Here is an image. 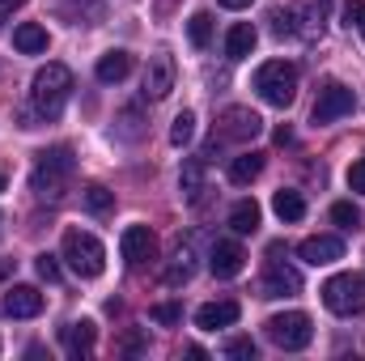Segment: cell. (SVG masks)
I'll return each mask as SVG.
<instances>
[{"mask_svg":"<svg viewBox=\"0 0 365 361\" xmlns=\"http://www.w3.org/2000/svg\"><path fill=\"white\" fill-rule=\"evenodd\" d=\"M73 171H77L73 149H68V145H56V149L38 153V166H34V175H30V191H34L38 200H60L64 187H68V179H73Z\"/></svg>","mask_w":365,"mask_h":361,"instance_id":"obj_1","label":"cell"},{"mask_svg":"<svg viewBox=\"0 0 365 361\" xmlns=\"http://www.w3.org/2000/svg\"><path fill=\"white\" fill-rule=\"evenodd\" d=\"M68 93H73V73H68L64 64H47V68H38L34 81H30V102H34V111L47 115V119H56V115L64 111Z\"/></svg>","mask_w":365,"mask_h":361,"instance_id":"obj_2","label":"cell"},{"mask_svg":"<svg viewBox=\"0 0 365 361\" xmlns=\"http://www.w3.org/2000/svg\"><path fill=\"white\" fill-rule=\"evenodd\" d=\"M251 86H255V93L268 106H289L293 93H297V68L289 60H268V64L255 68V81Z\"/></svg>","mask_w":365,"mask_h":361,"instance_id":"obj_3","label":"cell"},{"mask_svg":"<svg viewBox=\"0 0 365 361\" xmlns=\"http://www.w3.org/2000/svg\"><path fill=\"white\" fill-rule=\"evenodd\" d=\"M319 293H323V306H327L331 315H344V319L365 315V276L361 272H340V276H331Z\"/></svg>","mask_w":365,"mask_h":361,"instance_id":"obj_4","label":"cell"},{"mask_svg":"<svg viewBox=\"0 0 365 361\" xmlns=\"http://www.w3.org/2000/svg\"><path fill=\"white\" fill-rule=\"evenodd\" d=\"M327 9L331 0H297L293 9L276 13V34H302V39H319L327 26Z\"/></svg>","mask_w":365,"mask_h":361,"instance_id":"obj_5","label":"cell"},{"mask_svg":"<svg viewBox=\"0 0 365 361\" xmlns=\"http://www.w3.org/2000/svg\"><path fill=\"white\" fill-rule=\"evenodd\" d=\"M64 260H68V268L77 272V276H86V280L102 276V268H106L102 243L93 234H86V230H64Z\"/></svg>","mask_w":365,"mask_h":361,"instance_id":"obj_6","label":"cell"},{"mask_svg":"<svg viewBox=\"0 0 365 361\" xmlns=\"http://www.w3.org/2000/svg\"><path fill=\"white\" fill-rule=\"evenodd\" d=\"M264 332H268V340H272L276 349H284V353H297V349H306V345L314 340L310 315H302V310H284V315H272V319L264 323Z\"/></svg>","mask_w":365,"mask_h":361,"instance_id":"obj_7","label":"cell"},{"mask_svg":"<svg viewBox=\"0 0 365 361\" xmlns=\"http://www.w3.org/2000/svg\"><path fill=\"white\" fill-rule=\"evenodd\" d=\"M259 132H264V119H259L255 111L230 106V111L217 119V132H212V141H208V153H212L217 145H230V141H255Z\"/></svg>","mask_w":365,"mask_h":361,"instance_id":"obj_8","label":"cell"},{"mask_svg":"<svg viewBox=\"0 0 365 361\" xmlns=\"http://www.w3.org/2000/svg\"><path fill=\"white\" fill-rule=\"evenodd\" d=\"M353 106H357V93L349 90V86H340V81H327V86L319 90V98H314L310 119H314V123H336V119L353 115Z\"/></svg>","mask_w":365,"mask_h":361,"instance_id":"obj_9","label":"cell"},{"mask_svg":"<svg viewBox=\"0 0 365 361\" xmlns=\"http://www.w3.org/2000/svg\"><path fill=\"white\" fill-rule=\"evenodd\" d=\"M268 255L272 260H268V272H264V298H293V293H302V272L289 268L280 260V247H272Z\"/></svg>","mask_w":365,"mask_h":361,"instance_id":"obj_10","label":"cell"},{"mask_svg":"<svg viewBox=\"0 0 365 361\" xmlns=\"http://www.w3.org/2000/svg\"><path fill=\"white\" fill-rule=\"evenodd\" d=\"M119 251H123V260H128L132 268H140V264H149V260L158 255V238H153L149 225H128L123 238H119Z\"/></svg>","mask_w":365,"mask_h":361,"instance_id":"obj_11","label":"cell"},{"mask_svg":"<svg viewBox=\"0 0 365 361\" xmlns=\"http://www.w3.org/2000/svg\"><path fill=\"white\" fill-rule=\"evenodd\" d=\"M170 90H175V60L166 51H158L145 68V98L162 102V98H170Z\"/></svg>","mask_w":365,"mask_h":361,"instance_id":"obj_12","label":"cell"},{"mask_svg":"<svg viewBox=\"0 0 365 361\" xmlns=\"http://www.w3.org/2000/svg\"><path fill=\"white\" fill-rule=\"evenodd\" d=\"M297 255H302L310 268H327V264L344 260V243H340L336 234H314V238H306V243L297 247Z\"/></svg>","mask_w":365,"mask_h":361,"instance_id":"obj_13","label":"cell"},{"mask_svg":"<svg viewBox=\"0 0 365 361\" xmlns=\"http://www.w3.org/2000/svg\"><path fill=\"white\" fill-rule=\"evenodd\" d=\"M238 315H242V306H238L234 298H221V302H204V306L195 310V327H200V332L234 327V323H238Z\"/></svg>","mask_w":365,"mask_h":361,"instance_id":"obj_14","label":"cell"},{"mask_svg":"<svg viewBox=\"0 0 365 361\" xmlns=\"http://www.w3.org/2000/svg\"><path fill=\"white\" fill-rule=\"evenodd\" d=\"M242 264H247V251L238 247V243H212V251H208V268H212V276H221V280H230V276H238L242 272Z\"/></svg>","mask_w":365,"mask_h":361,"instance_id":"obj_15","label":"cell"},{"mask_svg":"<svg viewBox=\"0 0 365 361\" xmlns=\"http://www.w3.org/2000/svg\"><path fill=\"white\" fill-rule=\"evenodd\" d=\"M4 315H13V319H34V315H43V293H38L34 285H13V289L4 293Z\"/></svg>","mask_w":365,"mask_h":361,"instance_id":"obj_16","label":"cell"},{"mask_svg":"<svg viewBox=\"0 0 365 361\" xmlns=\"http://www.w3.org/2000/svg\"><path fill=\"white\" fill-rule=\"evenodd\" d=\"M93 336H98V327H93L90 319L60 327V340H64V353H68V357H90L93 353Z\"/></svg>","mask_w":365,"mask_h":361,"instance_id":"obj_17","label":"cell"},{"mask_svg":"<svg viewBox=\"0 0 365 361\" xmlns=\"http://www.w3.org/2000/svg\"><path fill=\"white\" fill-rule=\"evenodd\" d=\"M93 73H98V81H102V86H119V81L132 73V51H123V47H119V51H106V56L98 60V68H93Z\"/></svg>","mask_w":365,"mask_h":361,"instance_id":"obj_18","label":"cell"},{"mask_svg":"<svg viewBox=\"0 0 365 361\" xmlns=\"http://www.w3.org/2000/svg\"><path fill=\"white\" fill-rule=\"evenodd\" d=\"M255 43H259L255 26H251V21H238V26H230V34H225V56H230V60H247V56L255 51Z\"/></svg>","mask_w":365,"mask_h":361,"instance_id":"obj_19","label":"cell"},{"mask_svg":"<svg viewBox=\"0 0 365 361\" xmlns=\"http://www.w3.org/2000/svg\"><path fill=\"white\" fill-rule=\"evenodd\" d=\"M47 30L38 26V21H21L17 30H13V47L21 51V56H38V51H47Z\"/></svg>","mask_w":365,"mask_h":361,"instance_id":"obj_20","label":"cell"},{"mask_svg":"<svg viewBox=\"0 0 365 361\" xmlns=\"http://www.w3.org/2000/svg\"><path fill=\"white\" fill-rule=\"evenodd\" d=\"M191 272H195V251H191V243H179L175 247V260H170V268H166V285H187L191 280Z\"/></svg>","mask_w":365,"mask_h":361,"instance_id":"obj_21","label":"cell"},{"mask_svg":"<svg viewBox=\"0 0 365 361\" xmlns=\"http://www.w3.org/2000/svg\"><path fill=\"white\" fill-rule=\"evenodd\" d=\"M259 175H264V153H238L230 162V183H238V187L255 183Z\"/></svg>","mask_w":365,"mask_h":361,"instance_id":"obj_22","label":"cell"},{"mask_svg":"<svg viewBox=\"0 0 365 361\" xmlns=\"http://www.w3.org/2000/svg\"><path fill=\"white\" fill-rule=\"evenodd\" d=\"M230 230L234 234H255L259 230V204L255 200H238L230 208Z\"/></svg>","mask_w":365,"mask_h":361,"instance_id":"obj_23","label":"cell"},{"mask_svg":"<svg viewBox=\"0 0 365 361\" xmlns=\"http://www.w3.org/2000/svg\"><path fill=\"white\" fill-rule=\"evenodd\" d=\"M272 208H276V217L280 221H302L306 217V200H302V191H276L272 195Z\"/></svg>","mask_w":365,"mask_h":361,"instance_id":"obj_24","label":"cell"},{"mask_svg":"<svg viewBox=\"0 0 365 361\" xmlns=\"http://www.w3.org/2000/svg\"><path fill=\"white\" fill-rule=\"evenodd\" d=\"M81 200H86V208H90L93 217H106V213L115 208V191H106L102 183H90V187L81 191Z\"/></svg>","mask_w":365,"mask_h":361,"instance_id":"obj_25","label":"cell"},{"mask_svg":"<svg viewBox=\"0 0 365 361\" xmlns=\"http://www.w3.org/2000/svg\"><path fill=\"white\" fill-rule=\"evenodd\" d=\"M179 187L187 191V200H195V195H200V187H204V158H191V162L182 166Z\"/></svg>","mask_w":365,"mask_h":361,"instance_id":"obj_26","label":"cell"},{"mask_svg":"<svg viewBox=\"0 0 365 361\" xmlns=\"http://www.w3.org/2000/svg\"><path fill=\"white\" fill-rule=\"evenodd\" d=\"M187 39H191V47H208V39H212V17H208V13H191V17H187Z\"/></svg>","mask_w":365,"mask_h":361,"instance_id":"obj_27","label":"cell"},{"mask_svg":"<svg viewBox=\"0 0 365 361\" xmlns=\"http://www.w3.org/2000/svg\"><path fill=\"white\" fill-rule=\"evenodd\" d=\"M191 136H195V115H191V111H182V115H175V123H170V145L182 149Z\"/></svg>","mask_w":365,"mask_h":361,"instance_id":"obj_28","label":"cell"},{"mask_svg":"<svg viewBox=\"0 0 365 361\" xmlns=\"http://www.w3.org/2000/svg\"><path fill=\"white\" fill-rule=\"evenodd\" d=\"M331 221H336L340 230H357V225H361V208L349 204V200H340V204H331Z\"/></svg>","mask_w":365,"mask_h":361,"instance_id":"obj_29","label":"cell"},{"mask_svg":"<svg viewBox=\"0 0 365 361\" xmlns=\"http://www.w3.org/2000/svg\"><path fill=\"white\" fill-rule=\"evenodd\" d=\"M149 319L162 323V327H175V323H182V306L179 302H158V306L149 310Z\"/></svg>","mask_w":365,"mask_h":361,"instance_id":"obj_30","label":"cell"},{"mask_svg":"<svg viewBox=\"0 0 365 361\" xmlns=\"http://www.w3.org/2000/svg\"><path fill=\"white\" fill-rule=\"evenodd\" d=\"M225 357H234V361H255V340H251V336H234V340L225 345Z\"/></svg>","mask_w":365,"mask_h":361,"instance_id":"obj_31","label":"cell"},{"mask_svg":"<svg viewBox=\"0 0 365 361\" xmlns=\"http://www.w3.org/2000/svg\"><path fill=\"white\" fill-rule=\"evenodd\" d=\"M344 26L357 30L365 39V0H349V4H344Z\"/></svg>","mask_w":365,"mask_h":361,"instance_id":"obj_32","label":"cell"},{"mask_svg":"<svg viewBox=\"0 0 365 361\" xmlns=\"http://www.w3.org/2000/svg\"><path fill=\"white\" fill-rule=\"evenodd\" d=\"M34 272H38V276H43V280H51V285H56V280H60V260H56V255H47V251H43V255H38V260H34Z\"/></svg>","mask_w":365,"mask_h":361,"instance_id":"obj_33","label":"cell"},{"mask_svg":"<svg viewBox=\"0 0 365 361\" xmlns=\"http://www.w3.org/2000/svg\"><path fill=\"white\" fill-rule=\"evenodd\" d=\"M349 187H353V191H361V195H365V158H361V162H353V166H349Z\"/></svg>","mask_w":365,"mask_h":361,"instance_id":"obj_34","label":"cell"},{"mask_svg":"<svg viewBox=\"0 0 365 361\" xmlns=\"http://www.w3.org/2000/svg\"><path fill=\"white\" fill-rule=\"evenodd\" d=\"M140 349H145V336L140 332H128L123 336V353H140Z\"/></svg>","mask_w":365,"mask_h":361,"instance_id":"obj_35","label":"cell"},{"mask_svg":"<svg viewBox=\"0 0 365 361\" xmlns=\"http://www.w3.org/2000/svg\"><path fill=\"white\" fill-rule=\"evenodd\" d=\"M217 4H221V9H251L255 0H217Z\"/></svg>","mask_w":365,"mask_h":361,"instance_id":"obj_36","label":"cell"},{"mask_svg":"<svg viewBox=\"0 0 365 361\" xmlns=\"http://www.w3.org/2000/svg\"><path fill=\"white\" fill-rule=\"evenodd\" d=\"M21 4H26V0H0V17H4V13H13V9H21Z\"/></svg>","mask_w":365,"mask_h":361,"instance_id":"obj_37","label":"cell"},{"mask_svg":"<svg viewBox=\"0 0 365 361\" xmlns=\"http://www.w3.org/2000/svg\"><path fill=\"white\" fill-rule=\"evenodd\" d=\"M13 276V260H0V280H9Z\"/></svg>","mask_w":365,"mask_h":361,"instance_id":"obj_38","label":"cell"},{"mask_svg":"<svg viewBox=\"0 0 365 361\" xmlns=\"http://www.w3.org/2000/svg\"><path fill=\"white\" fill-rule=\"evenodd\" d=\"M0 191H4V175H0Z\"/></svg>","mask_w":365,"mask_h":361,"instance_id":"obj_39","label":"cell"},{"mask_svg":"<svg viewBox=\"0 0 365 361\" xmlns=\"http://www.w3.org/2000/svg\"><path fill=\"white\" fill-rule=\"evenodd\" d=\"M0 221H4V217H0Z\"/></svg>","mask_w":365,"mask_h":361,"instance_id":"obj_40","label":"cell"}]
</instances>
